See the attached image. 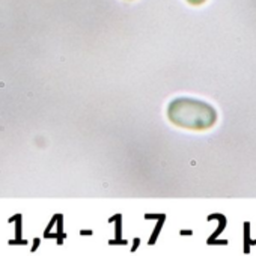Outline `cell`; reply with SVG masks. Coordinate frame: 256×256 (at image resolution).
Returning a JSON list of instances; mask_svg holds the SVG:
<instances>
[{
    "instance_id": "cell-1",
    "label": "cell",
    "mask_w": 256,
    "mask_h": 256,
    "mask_svg": "<svg viewBox=\"0 0 256 256\" xmlns=\"http://www.w3.org/2000/svg\"><path fill=\"white\" fill-rule=\"evenodd\" d=\"M168 118L174 125L180 128L205 132L216 125L217 112L211 104L205 101L181 96L175 98L168 106Z\"/></svg>"
},
{
    "instance_id": "cell-2",
    "label": "cell",
    "mask_w": 256,
    "mask_h": 256,
    "mask_svg": "<svg viewBox=\"0 0 256 256\" xmlns=\"http://www.w3.org/2000/svg\"><path fill=\"white\" fill-rule=\"evenodd\" d=\"M187 2L193 6H199V5H204L206 0H187Z\"/></svg>"
}]
</instances>
